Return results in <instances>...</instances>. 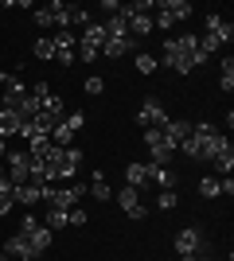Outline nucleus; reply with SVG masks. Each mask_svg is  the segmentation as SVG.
<instances>
[{"label":"nucleus","instance_id":"5701e85b","mask_svg":"<svg viewBox=\"0 0 234 261\" xmlns=\"http://www.w3.org/2000/svg\"><path fill=\"white\" fill-rule=\"evenodd\" d=\"M32 55L39 59V63H47V59H55V43H51V35H39L32 43Z\"/></svg>","mask_w":234,"mask_h":261},{"label":"nucleus","instance_id":"a19ab883","mask_svg":"<svg viewBox=\"0 0 234 261\" xmlns=\"http://www.w3.org/2000/svg\"><path fill=\"white\" fill-rule=\"evenodd\" d=\"M0 261H8V257H4V253H0Z\"/></svg>","mask_w":234,"mask_h":261},{"label":"nucleus","instance_id":"f8f14e48","mask_svg":"<svg viewBox=\"0 0 234 261\" xmlns=\"http://www.w3.org/2000/svg\"><path fill=\"white\" fill-rule=\"evenodd\" d=\"M133 51V39L129 35H106V43H101V55L106 59H121V55Z\"/></svg>","mask_w":234,"mask_h":261},{"label":"nucleus","instance_id":"b1692460","mask_svg":"<svg viewBox=\"0 0 234 261\" xmlns=\"http://www.w3.org/2000/svg\"><path fill=\"white\" fill-rule=\"evenodd\" d=\"M211 168H215V172H219V179H223V175H230V172H234V148H226V152H219V156H215V160H211Z\"/></svg>","mask_w":234,"mask_h":261},{"label":"nucleus","instance_id":"bb28decb","mask_svg":"<svg viewBox=\"0 0 234 261\" xmlns=\"http://www.w3.org/2000/svg\"><path fill=\"white\" fill-rule=\"evenodd\" d=\"M101 23H106V35H129V20H125L121 12L110 16V20H101Z\"/></svg>","mask_w":234,"mask_h":261},{"label":"nucleus","instance_id":"58836bf2","mask_svg":"<svg viewBox=\"0 0 234 261\" xmlns=\"http://www.w3.org/2000/svg\"><path fill=\"white\" fill-rule=\"evenodd\" d=\"M4 152H8V141H4V137H0V160H4Z\"/></svg>","mask_w":234,"mask_h":261},{"label":"nucleus","instance_id":"1a4fd4ad","mask_svg":"<svg viewBox=\"0 0 234 261\" xmlns=\"http://www.w3.org/2000/svg\"><path fill=\"white\" fill-rule=\"evenodd\" d=\"M4 257H20V261H35V257H39V253H35V250H32V242H28V238H23V234H20V230H16V234H12V238L4 242Z\"/></svg>","mask_w":234,"mask_h":261},{"label":"nucleus","instance_id":"e433bc0d","mask_svg":"<svg viewBox=\"0 0 234 261\" xmlns=\"http://www.w3.org/2000/svg\"><path fill=\"white\" fill-rule=\"evenodd\" d=\"M223 195H226V199L234 195V179H230V175H223Z\"/></svg>","mask_w":234,"mask_h":261},{"label":"nucleus","instance_id":"6e6552de","mask_svg":"<svg viewBox=\"0 0 234 261\" xmlns=\"http://www.w3.org/2000/svg\"><path fill=\"white\" fill-rule=\"evenodd\" d=\"M199 246H203L199 226H184V230L176 234V253H179V257H191V253H199Z\"/></svg>","mask_w":234,"mask_h":261},{"label":"nucleus","instance_id":"cd10ccee","mask_svg":"<svg viewBox=\"0 0 234 261\" xmlns=\"http://www.w3.org/2000/svg\"><path fill=\"white\" fill-rule=\"evenodd\" d=\"M219 86H223V94L234 90V59H230V55L223 59V78H219Z\"/></svg>","mask_w":234,"mask_h":261},{"label":"nucleus","instance_id":"f3484780","mask_svg":"<svg viewBox=\"0 0 234 261\" xmlns=\"http://www.w3.org/2000/svg\"><path fill=\"white\" fill-rule=\"evenodd\" d=\"M148 184H152L156 191H176V172H172V168H156V164H152Z\"/></svg>","mask_w":234,"mask_h":261},{"label":"nucleus","instance_id":"aec40b11","mask_svg":"<svg viewBox=\"0 0 234 261\" xmlns=\"http://www.w3.org/2000/svg\"><path fill=\"white\" fill-rule=\"evenodd\" d=\"M47 8H51V23H59V32H70V4H63V0H51V4H47Z\"/></svg>","mask_w":234,"mask_h":261},{"label":"nucleus","instance_id":"ea45409f","mask_svg":"<svg viewBox=\"0 0 234 261\" xmlns=\"http://www.w3.org/2000/svg\"><path fill=\"white\" fill-rule=\"evenodd\" d=\"M179 261H211V257H195V253H191V257H179Z\"/></svg>","mask_w":234,"mask_h":261},{"label":"nucleus","instance_id":"a878e982","mask_svg":"<svg viewBox=\"0 0 234 261\" xmlns=\"http://www.w3.org/2000/svg\"><path fill=\"white\" fill-rule=\"evenodd\" d=\"M43 226L51 230V234H55V230H67V226H70L67 211H55V207H47V222H43Z\"/></svg>","mask_w":234,"mask_h":261},{"label":"nucleus","instance_id":"c756f323","mask_svg":"<svg viewBox=\"0 0 234 261\" xmlns=\"http://www.w3.org/2000/svg\"><path fill=\"white\" fill-rule=\"evenodd\" d=\"M176 203H179L176 191H156V207L160 211H176Z\"/></svg>","mask_w":234,"mask_h":261},{"label":"nucleus","instance_id":"9d476101","mask_svg":"<svg viewBox=\"0 0 234 261\" xmlns=\"http://www.w3.org/2000/svg\"><path fill=\"white\" fill-rule=\"evenodd\" d=\"M160 133H164V141H168V144H176V148H179V141H188V137H191V121H184V117H168V125H164Z\"/></svg>","mask_w":234,"mask_h":261},{"label":"nucleus","instance_id":"412c9836","mask_svg":"<svg viewBox=\"0 0 234 261\" xmlns=\"http://www.w3.org/2000/svg\"><path fill=\"white\" fill-rule=\"evenodd\" d=\"M0 137L8 141V137H20V117L12 113V109H0Z\"/></svg>","mask_w":234,"mask_h":261},{"label":"nucleus","instance_id":"2f4dec72","mask_svg":"<svg viewBox=\"0 0 234 261\" xmlns=\"http://www.w3.org/2000/svg\"><path fill=\"white\" fill-rule=\"evenodd\" d=\"M101 90H106V82H101L98 74H90V78H86V94H90V98H98Z\"/></svg>","mask_w":234,"mask_h":261},{"label":"nucleus","instance_id":"393cba45","mask_svg":"<svg viewBox=\"0 0 234 261\" xmlns=\"http://www.w3.org/2000/svg\"><path fill=\"white\" fill-rule=\"evenodd\" d=\"M199 195L219 199V195H223V179H219V175H203V179H199Z\"/></svg>","mask_w":234,"mask_h":261},{"label":"nucleus","instance_id":"9b49d317","mask_svg":"<svg viewBox=\"0 0 234 261\" xmlns=\"http://www.w3.org/2000/svg\"><path fill=\"white\" fill-rule=\"evenodd\" d=\"M148 172H152V164L133 160L129 168H125V187H137V191H145V187H148Z\"/></svg>","mask_w":234,"mask_h":261},{"label":"nucleus","instance_id":"a211bd4d","mask_svg":"<svg viewBox=\"0 0 234 261\" xmlns=\"http://www.w3.org/2000/svg\"><path fill=\"white\" fill-rule=\"evenodd\" d=\"M90 199H98V203H110V199H113V187H110V179H106V175H101V172H94V175H90Z\"/></svg>","mask_w":234,"mask_h":261},{"label":"nucleus","instance_id":"4468645a","mask_svg":"<svg viewBox=\"0 0 234 261\" xmlns=\"http://www.w3.org/2000/svg\"><path fill=\"white\" fill-rule=\"evenodd\" d=\"M164 66H172V70H179V74H191V70H195V66L176 51V39H164Z\"/></svg>","mask_w":234,"mask_h":261},{"label":"nucleus","instance_id":"7c9ffc66","mask_svg":"<svg viewBox=\"0 0 234 261\" xmlns=\"http://www.w3.org/2000/svg\"><path fill=\"white\" fill-rule=\"evenodd\" d=\"M12 207H16V187H12V191H0V218L8 215Z\"/></svg>","mask_w":234,"mask_h":261},{"label":"nucleus","instance_id":"c85d7f7f","mask_svg":"<svg viewBox=\"0 0 234 261\" xmlns=\"http://www.w3.org/2000/svg\"><path fill=\"white\" fill-rule=\"evenodd\" d=\"M156 66H160V59H156V55H137V74H152Z\"/></svg>","mask_w":234,"mask_h":261},{"label":"nucleus","instance_id":"f257e3e1","mask_svg":"<svg viewBox=\"0 0 234 261\" xmlns=\"http://www.w3.org/2000/svg\"><path fill=\"white\" fill-rule=\"evenodd\" d=\"M191 141H195V148H199V160L211 164L219 152H226L230 148V141H226L223 133L215 129L211 121H199V125H191Z\"/></svg>","mask_w":234,"mask_h":261},{"label":"nucleus","instance_id":"0eeeda50","mask_svg":"<svg viewBox=\"0 0 234 261\" xmlns=\"http://www.w3.org/2000/svg\"><path fill=\"white\" fill-rule=\"evenodd\" d=\"M51 43H55V63H63V66L74 63V47H78L74 32H55V35H51Z\"/></svg>","mask_w":234,"mask_h":261},{"label":"nucleus","instance_id":"72a5a7b5","mask_svg":"<svg viewBox=\"0 0 234 261\" xmlns=\"http://www.w3.org/2000/svg\"><path fill=\"white\" fill-rule=\"evenodd\" d=\"M32 16H35V23H39V28H51V8H47V4H43V8H35Z\"/></svg>","mask_w":234,"mask_h":261},{"label":"nucleus","instance_id":"6ab92c4d","mask_svg":"<svg viewBox=\"0 0 234 261\" xmlns=\"http://www.w3.org/2000/svg\"><path fill=\"white\" fill-rule=\"evenodd\" d=\"M78 43H86V47H94V51H101V43H106V23H101V20H90Z\"/></svg>","mask_w":234,"mask_h":261},{"label":"nucleus","instance_id":"2eb2a0df","mask_svg":"<svg viewBox=\"0 0 234 261\" xmlns=\"http://www.w3.org/2000/svg\"><path fill=\"white\" fill-rule=\"evenodd\" d=\"M156 8L168 12V16H172V23H176V20H191V16H195V8H191L188 0H156Z\"/></svg>","mask_w":234,"mask_h":261},{"label":"nucleus","instance_id":"c9c22d12","mask_svg":"<svg viewBox=\"0 0 234 261\" xmlns=\"http://www.w3.org/2000/svg\"><path fill=\"white\" fill-rule=\"evenodd\" d=\"M101 12H113V16H117V12H121V4H117V0H101Z\"/></svg>","mask_w":234,"mask_h":261},{"label":"nucleus","instance_id":"dca6fc26","mask_svg":"<svg viewBox=\"0 0 234 261\" xmlns=\"http://www.w3.org/2000/svg\"><path fill=\"white\" fill-rule=\"evenodd\" d=\"M16 203H20V207H39V203H43V184H23V187H16Z\"/></svg>","mask_w":234,"mask_h":261},{"label":"nucleus","instance_id":"4c0bfd02","mask_svg":"<svg viewBox=\"0 0 234 261\" xmlns=\"http://www.w3.org/2000/svg\"><path fill=\"white\" fill-rule=\"evenodd\" d=\"M12 78H16V74H8V70H0V86H8Z\"/></svg>","mask_w":234,"mask_h":261},{"label":"nucleus","instance_id":"f704fd0d","mask_svg":"<svg viewBox=\"0 0 234 261\" xmlns=\"http://www.w3.org/2000/svg\"><path fill=\"white\" fill-rule=\"evenodd\" d=\"M70 23H82V28H86V23H90V12L86 8H74V12H70Z\"/></svg>","mask_w":234,"mask_h":261},{"label":"nucleus","instance_id":"20e7f679","mask_svg":"<svg viewBox=\"0 0 234 261\" xmlns=\"http://www.w3.org/2000/svg\"><path fill=\"white\" fill-rule=\"evenodd\" d=\"M168 125V109L160 98H145L141 101V109H137V129L145 133V129H164Z\"/></svg>","mask_w":234,"mask_h":261},{"label":"nucleus","instance_id":"f03ea898","mask_svg":"<svg viewBox=\"0 0 234 261\" xmlns=\"http://www.w3.org/2000/svg\"><path fill=\"white\" fill-rule=\"evenodd\" d=\"M234 39V28H230V20H223L219 12H207L203 16V35H199V47L207 55H215V51H223L226 43Z\"/></svg>","mask_w":234,"mask_h":261},{"label":"nucleus","instance_id":"ddd939ff","mask_svg":"<svg viewBox=\"0 0 234 261\" xmlns=\"http://www.w3.org/2000/svg\"><path fill=\"white\" fill-rule=\"evenodd\" d=\"M23 98H28V86H23L20 78H12L8 86H4V101H0V109H12V113H16Z\"/></svg>","mask_w":234,"mask_h":261},{"label":"nucleus","instance_id":"39448f33","mask_svg":"<svg viewBox=\"0 0 234 261\" xmlns=\"http://www.w3.org/2000/svg\"><path fill=\"white\" fill-rule=\"evenodd\" d=\"M20 234H23L28 242H32V250H35V253H43L47 246H51V238H55V234H51V230H47L43 222H35V215H23Z\"/></svg>","mask_w":234,"mask_h":261},{"label":"nucleus","instance_id":"7ed1b4c3","mask_svg":"<svg viewBox=\"0 0 234 261\" xmlns=\"http://www.w3.org/2000/svg\"><path fill=\"white\" fill-rule=\"evenodd\" d=\"M0 168L8 172V179H12L16 187H23L28 179H32V156L20 152V148H8V152H4V160H0Z\"/></svg>","mask_w":234,"mask_h":261},{"label":"nucleus","instance_id":"473e14b6","mask_svg":"<svg viewBox=\"0 0 234 261\" xmlns=\"http://www.w3.org/2000/svg\"><path fill=\"white\" fill-rule=\"evenodd\" d=\"M67 218H70V226H86V211H82V207H70Z\"/></svg>","mask_w":234,"mask_h":261},{"label":"nucleus","instance_id":"423d86ee","mask_svg":"<svg viewBox=\"0 0 234 261\" xmlns=\"http://www.w3.org/2000/svg\"><path fill=\"white\" fill-rule=\"evenodd\" d=\"M113 199L121 203V211L133 218V222H141V218L148 215V207H145V199H141V191H137V187H121V191H117Z\"/></svg>","mask_w":234,"mask_h":261},{"label":"nucleus","instance_id":"4be33fe9","mask_svg":"<svg viewBox=\"0 0 234 261\" xmlns=\"http://www.w3.org/2000/svg\"><path fill=\"white\" fill-rule=\"evenodd\" d=\"M156 28H152V16H129V39H133V35H141V39H145V35H152Z\"/></svg>","mask_w":234,"mask_h":261}]
</instances>
